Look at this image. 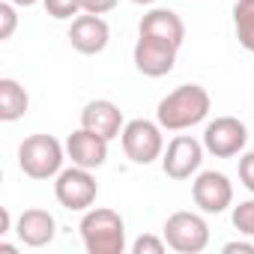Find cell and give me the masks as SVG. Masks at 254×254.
Masks as SVG:
<instances>
[{
  "label": "cell",
  "mask_w": 254,
  "mask_h": 254,
  "mask_svg": "<svg viewBox=\"0 0 254 254\" xmlns=\"http://www.w3.org/2000/svg\"><path fill=\"white\" fill-rule=\"evenodd\" d=\"M254 254V242H242V239H236V242H227L224 245V254Z\"/></svg>",
  "instance_id": "24"
},
{
  "label": "cell",
  "mask_w": 254,
  "mask_h": 254,
  "mask_svg": "<svg viewBox=\"0 0 254 254\" xmlns=\"http://www.w3.org/2000/svg\"><path fill=\"white\" fill-rule=\"evenodd\" d=\"M96 194H99V186H96V177L90 174V168L72 165V168H63L54 177V197L69 212L90 209L96 203Z\"/></svg>",
  "instance_id": "5"
},
{
  "label": "cell",
  "mask_w": 254,
  "mask_h": 254,
  "mask_svg": "<svg viewBox=\"0 0 254 254\" xmlns=\"http://www.w3.org/2000/svg\"><path fill=\"white\" fill-rule=\"evenodd\" d=\"M42 6H45V12H48L51 18H57V21H66V18L78 15V12H84L81 0H42Z\"/></svg>",
  "instance_id": "19"
},
{
  "label": "cell",
  "mask_w": 254,
  "mask_h": 254,
  "mask_svg": "<svg viewBox=\"0 0 254 254\" xmlns=\"http://www.w3.org/2000/svg\"><path fill=\"white\" fill-rule=\"evenodd\" d=\"M132 3H138V6H150V3H156V0H132Z\"/></svg>",
  "instance_id": "28"
},
{
  "label": "cell",
  "mask_w": 254,
  "mask_h": 254,
  "mask_svg": "<svg viewBox=\"0 0 254 254\" xmlns=\"http://www.w3.org/2000/svg\"><path fill=\"white\" fill-rule=\"evenodd\" d=\"M66 147L54 135H30L18 144V168L30 180H54L63 171Z\"/></svg>",
  "instance_id": "3"
},
{
  "label": "cell",
  "mask_w": 254,
  "mask_h": 254,
  "mask_svg": "<svg viewBox=\"0 0 254 254\" xmlns=\"http://www.w3.org/2000/svg\"><path fill=\"white\" fill-rule=\"evenodd\" d=\"M108 144H111L108 138H102V135H96V132H90V129L81 126L78 132H72L66 138V156L72 159V165L96 171V168H102L108 162Z\"/></svg>",
  "instance_id": "13"
},
{
  "label": "cell",
  "mask_w": 254,
  "mask_h": 254,
  "mask_svg": "<svg viewBox=\"0 0 254 254\" xmlns=\"http://www.w3.org/2000/svg\"><path fill=\"white\" fill-rule=\"evenodd\" d=\"M233 227L242 236H251L254 239V197L251 200H242L239 206H233Z\"/></svg>",
  "instance_id": "18"
},
{
  "label": "cell",
  "mask_w": 254,
  "mask_h": 254,
  "mask_svg": "<svg viewBox=\"0 0 254 254\" xmlns=\"http://www.w3.org/2000/svg\"><path fill=\"white\" fill-rule=\"evenodd\" d=\"M165 248H168V242L159 236H150V233H144L132 242V254H165Z\"/></svg>",
  "instance_id": "21"
},
{
  "label": "cell",
  "mask_w": 254,
  "mask_h": 254,
  "mask_svg": "<svg viewBox=\"0 0 254 254\" xmlns=\"http://www.w3.org/2000/svg\"><path fill=\"white\" fill-rule=\"evenodd\" d=\"M9 3H15V6H36L39 0H9Z\"/></svg>",
  "instance_id": "26"
},
{
  "label": "cell",
  "mask_w": 254,
  "mask_h": 254,
  "mask_svg": "<svg viewBox=\"0 0 254 254\" xmlns=\"http://www.w3.org/2000/svg\"><path fill=\"white\" fill-rule=\"evenodd\" d=\"M108 39H111V27H108V21H105L102 15L84 12V15H75V18H72L69 42H72V48H75L78 54H87V57L102 54V51L108 48Z\"/></svg>",
  "instance_id": "11"
},
{
  "label": "cell",
  "mask_w": 254,
  "mask_h": 254,
  "mask_svg": "<svg viewBox=\"0 0 254 254\" xmlns=\"http://www.w3.org/2000/svg\"><path fill=\"white\" fill-rule=\"evenodd\" d=\"M177 45L174 42H165V39H156V36H141L138 33V42H135V51H132V60H135V69L147 78H162L174 69L177 63Z\"/></svg>",
  "instance_id": "8"
},
{
  "label": "cell",
  "mask_w": 254,
  "mask_h": 254,
  "mask_svg": "<svg viewBox=\"0 0 254 254\" xmlns=\"http://www.w3.org/2000/svg\"><path fill=\"white\" fill-rule=\"evenodd\" d=\"M12 230V215H9V209L3 206V209H0V236H6Z\"/></svg>",
  "instance_id": "25"
},
{
  "label": "cell",
  "mask_w": 254,
  "mask_h": 254,
  "mask_svg": "<svg viewBox=\"0 0 254 254\" xmlns=\"http://www.w3.org/2000/svg\"><path fill=\"white\" fill-rule=\"evenodd\" d=\"M18 27V15H15V3H0V39H12Z\"/></svg>",
  "instance_id": "20"
},
{
  "label": "cell",
  "mask_w": 254,
  "mask_h": 254,
  "mask_svg": "<svg viewBox=\"0 0 254 254\" xmlns=\"http://www.w3.org/2000/svg\"><path fill=\"white\" fill-rule=\"evenodd\" d=\"M138 33H141V36H156V39L174 42V45L180 48L183 39H186V24H183V18H180L174 9H150V12L141 18Z\"/></svg>",
  "instance_id": "15"
},
{
  "label": "cell",
  "mask_w": 254,
  "mask_h": 254,
  "mask_svg": "<svg viewBox=\"0 0 254 254\" xmlns=\"http://www.w3.org/2000/svg\"><path fill=\"white\" fill-rule=\"evenodd\" d=\"M117 3H120V0H81L84 12H90V15H105V12L117 9Z\"/></svg>",
  "instance_id": "23"
},
{
  "label": "cell",
  "mask_w": 254,
  "mask_h": 254,
  "mask_svg": "<svg viewBox=\"0 0 254 254\" xmlns=\"http://www.w3.org/2000/svg\"><path fill=\"white\" fill-rule=\"evenodd\" d=\"M233 27H236L239 45L254 54V0H236V6H233Z\"/></svg>",
  "instance_id": "17"
},
{
  "label": "cell",
  "mask_w": 254,
  "mask_h": 254,
  "mask_svg": "<svg viewBox=\"0 0 254 254\" xmlns=\"http://www.w3.org/2000/svg\"><path fill=\"white\" fill-rule=\"evenodd\" d=\"M81 126L96 132V135H102V138H108V141H114V138L123 135L126 120H123L120 105H114L111 99H93L81 111Z\"/></svg>",
  "instance_id": "12"
},
{
  "label": "cell",
  "mask_w": 254,
  "mask_h": 254,
  "mask_svg": "<svg viewBox=\"0 0 254 254\" xmlns=\"http://www.w3.org/2000/svg\"><path fill=\"white\" fill-rule=\"evenodd\" d=\"M239 183L254 194V153H242L239 156Z\"/></svg>",
  "instance_id": "22"
},
{
  "label": "cell",
  "mask_w": 254,
  "mask_h": 254,
  "mask_svg": "<svg viewBox=\"0 0 254 254\" xmlns=\"http://www.w3.org/2000/svg\"><path fill=\"white\" fill-rule=\"evenodd\" d=\"M15 233L24 245L42 248L57 236V221L48 209H24L15 221Z\"/></svg>",
  "instance_id": "14"
},
{
  "label": "cell",
  "mask_w": 254,
  "mask_h": 254,
  "mask_svg": "<svg viewBox=\"0 0 254 254\" xmlns=\"http://www.w3.org/2000/svg\"><path fill=\"white\" fill-rule=\"evenodd\" d=\"M212 108V99L206 93V87L200 84H183L177 90H171L159 108H156V120L165 132H186L191 126L203 123L206 114Z\"/></svg>",
  "instance_id": "1"
},
{
  "label": "cell",
  "mask_w": 254,
  "mask_h": 254,
  "mask_svg": "<svg viewBox=\"0 0 254 254\" xmlns=\"http://www.w3.org/2000/svg\"><path fill=\"white\" fill-rule=\"evenodd\" d=\"M27 108H30L27 90L15 78H0V120L15 123V120H21L27 114Z\"/></svg>",
  "instance_id": "16"
},
{
  "label": "cell",
  "mask_w": 254,
  "mask_h": 254,
  "mask_svg": "<svg viewBox=\"0 0 254 254\" xmlns=\"http://www.w3.org/2000/svg\"><path fill=\"white\" fill-rule=\"evenodd\" d=\"M191 197L200 206V212L218 215L233 203V183L218 171H200L191 183Z\"/></svg>",
  "instance_id": "10"
},
{
  "label": "cell",
  "mask_w": 254,
  "mask_h": 254,
  "mask_svg": "<svg viewBox=\"0 0 254 254\" xmlns=\"http://www.w3.org/2000/svg\"><path fill=\"white\" fill-rule=\"evenodd\" d=\"M162 126L159 120H129L123 126V153L129 156V162L135 165H153L156 159H162L165 153V138H162Z\"/></svg>",
  "instance_id": "4"
},
{
  "label": "cell",
  "mask_w": 254,
  "mask_h": 254,
  "mask_svg": "<svg viewBox=\"0 0 254 254\" xmlns=\"http://www.w3.org/2000/svg\"><path fill=\"white\" fill-rule=\"evenodd\" d=\"M203 141L191 138V135H177L168 150L162 153V171L171 177V180H189L191 174L200 171V162H203Z\"/></svg>",
  "instance_id": "9"
},
{
  "label": "cell",
  "mask_w": 254,
  "mask_h": 254,
  "mask_svg": "<svg viewBox=\"0 0 254 254\" xmlns=\"http://www.w3.org/2000/svg\"><path fill=\"white\" fill-rule=\"evenodd\" d=\"M165 242L168 248H174L177 254H197L209 245V224L203 221V215L197 212H174L165 221Z\"/></svg>",
  "instance_id": "6"
},
{
  "label": "cell",
  "mask_w": 254,
  "mask_h": 254,
  "mask_svg": "<svg viewBox=\"0 0 254 254\" xmlns=\"http://www.w3.org/2000/svg\"><path fill=\"white\" fill-rule=\"evenodd\" d=\"M81 239L87 254H123L126 251V221L108 206L87 209L81 218Z\"/></svg>",
  "instance_id": "2"
},
{
  "label": "cell",
  "mask_w": 254,
  "mask_h": 254,
  "mask_svg": "<svg viewBox=\"0 0 254 254\" xmlns=\"http://www.w3.org/2000/svg\"><path fill=\"white\" fill-rule=\"evenodd\" d=\"M0 251H3V254H15L18 248H15V245H9V242H0Z\"/></svg>",
  "instance_id": "27"
},
{
  "label": "cell",
  "mask_w": 254,
  "mask_h": 254,
  "mask_svg": "<svg viewBox=\"0 0 254 254\" xmlns=\"http://www.w3.org/2000/svg\"><path fill=\"white\" fill-rule=\"evenodd\" d=\"M248 144V129L239 117H215L203 129V147L215 159H233L245 150Z\"/></svg>",
  "instance_id": "7"
}]
</instances>
